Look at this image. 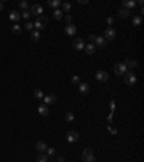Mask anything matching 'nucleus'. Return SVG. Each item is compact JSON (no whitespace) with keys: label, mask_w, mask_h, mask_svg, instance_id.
<instances>
[{"label":"nucleus","mask_w":144,"mask_h":162,"mask_svg":"<svg viewBox=\"0 0 144 162\" xmlns=\"http://www.w3.org/2000/svg\"><path fill=\"white\" fill-rule=\"evenodd\" d=\"M46 25H48V17H46L45 15H42V16H37L36 22L33 23V26L36 28V31H40V29H43Z\"/></svg>","instance_id":"nucleus-1"},{"label":"nucleus","mask_w":144,"mask_h":162,"mask_svg":"<svg viewBox=\"0 0 144 162\" xmlns=\"http://www.w3.org/2000/svg\"><path fill=\"white\" fill-rule=\"evenodd\" d=\"M82 161L84 162H94L95 161V155H94V151L87 148L84 152H82Z\"/></svg>","instance_id":"nucleus-2"},{"label":"nucleus","mask_w":144,"mask_h":162,"mask_svg":"<svg viewBox=\"0 0 144 162\" xmlns=\"http://www.w3.org/2000/svg\"><path fill=\"white\" fill-rule=\"evenodd\" d=\"M124 82H125L127 85H134V84L137 82V77H136V74H134V73H131V71H127V73L124 74Z\"/></svg>","instance_id":"nucleus-3"},{"label":"nucleus","mask_w":144,"mask_h":162,"mask_svg":"<svg viewBox=\"0 0 144 162\" xmlns=\"http://www.w3.org/2000/svg\"><path fill=\"white\" fill-rule=\"evenodd\" d=\"M127 71H128V70H127V67H125L123 62H117V64L114 65V73H115L117 75H124Z\"/></svg>","instance_id":"nucleus-4"},{"label":"nucleus","mask_w":144,"mask_h":162,"mask_svg":"<svg viewBox=\"0 0 144 162\" xmlns=\"http://www.w3.org/2000/svg\"><path fill=\"white\" fill-rule=\"evenodd\" d=\"M72 46H73V49L81 51V49H84V48H85V42H84L82 38H75L73 42H72Z\"/></svg>","instance_id":"nucleus-5"},{"label":"nucleus","mask_w":144,"mask_h":162,"mask_svg":"<svg viewBox=\"0 0 144 162\" xmlns=\"http://www.w3.org/2000/svg\"><path fill=\"white\" fill-rule=\"evenodd\" d=\"M66 140H68L69 143L78 142V140H79V133H78V132H75V130L68 132V135H66Z\"/></svg>","instance_id":"nucleus-6"},{"label":"nucleus","mask_w":144,"mask_h":162,"mask_svg":"<svg viewBox=\"0 0 144 162\" xmlns=\"http://www.w3.org/2000/svg\"><path fill=\"white\" fill-rule=\"evenodd\" d=\"M43 100H45V104L48 106V104H55L58 101V97L55 94H46L43 96Z\"/></svg>","instance_id":"nucleus-7"},{"label":"nucleus","mask_w":144,"mask_h":162,"mask_svg":"<svg viewBox=\"0 0 144 162\" xmlns=\"http://www.w3.org/2000/svg\"><path fill=\"white\" fill-rule=\"evenodd\" d=\"M94 45L98 46V48H107L108 40L105 39L104 36H97V39H95V42H94Z\"/></svg>","instance_id":"nucleus-8"},{"label":"nucleus","mask_w":144,"mask_h":162,"mask_svg":"<svg viewBox=\"0 0 144 162\" xmlns=\"http://www.w3.org/2000/svg\"><path fill=\"white\" fill-rule=\"evenodd\" d=\"M29 10H30V15H36V16H42L43 13V7L40 4H33Z\"/></svg>","instance_id":"nucleus-9"},{"label":"nucleus","mask_w":144,"mask_h":162,"mask_svg":"<svg viewBox=\"0 0 144 162\" xmlns=\"http://www.w3.org/2000/svg\"><path fill=\"white\" fill-rule=\"evenodd\" d=\"M65 34H66L68 36L76 35V26H75L73 23H68V25L65 26Z\"/></svg>","instance_id":"nucleus-10"},{"label":"nucleus","mask_w":144,"mask_h":162,"mask_svg":"<svg viewBox=\"0 0 144 162\" xmlns=\"http://www.w3.org/2000/svg\"><path fill=\"white\" fill-rule=\"evenodd\" d=\"M95 78L98 81H101V82H105V81H108V73H105V71H97L95 73Z\"/></svg>","instance_id":"nucleus-11"},{"label":"nucleus","mask_w":144,"mask_h":162,"mask_svg":"<svg viewBox=\"0 0 144 162\" xmlns=\"http://www.w3.org/2000/svg\"><path fill=\"white\" fill-rule=\"evenodd\" d=\"M104 35H105V39L107 40H112L114 38H115V29H112V28H108V29H105V32H104Z\"/></svg>","instance_id":"nucleus-12"},{"label":"nucleus","mask_w":144,"mask_h":162,"mask_svg":"<svg viewBox=\"0 0 144 162\" xmlns=\"http://www.w3.org/2000/svg\"><path fill=\"white\" fill-rule=\"evenodd\" d=\"M9 19H10L13 23H17V22L20 20V13H19V12H16V10H13V12H10Z\"/></svg>","instance_id":"nucleus-13"},{"label":"nucleus","mask_w":144,"mask_h":162,"mask_svg":"<svg viewBox=\"0 0 144 162\" xmlns=\"http://www.w3.org/2000/svg\"><path fill=\"white\" fill-rule=\"evenodd\" d=\"M37 112H39V115H40V116H43V117H45V116H48V115H49V107H48L46 104H40V106L37 107Z\"/></svg>","instance_id":"nucleus-14"},{"label":"nucleus","mask_w":144,"mask_h":162,"mask_svg":"<svg viewBox=\"0 0 144 162\" xmlns=\"http://www.w3.org/2000/svg\"><path fill=\"white\" fill-rule=\"evenodd\" d=\"M125 67H127V70H131V68H136L138 64H137V61H133V59H130V58H127L124 62H123Z\"/></svg>","instance_id":"nucleus-15"},{"label":"nucleus","mask_w":144,"mask_h":162,"mask_svg":"<svg viewBox=\"0 0 144 162\" xmlns=\"http://www.w3.org/2000/svg\"><path fill=\"white\" fill-rule=\"evenodd\" d=\"M79 93H81V94H88V93H89V84H87V82H79Z\"/></svg>","instance_id":"nucleus-16"},{"label":"nucleus","mask_w":144,"mask_h":162,"mask_svg":"<svg viewBox=\"0 0 144 162\" xmlns=\"http://www.w3.org/2000/svg\"><path fill=\"white\" fill-rule=\"evenodd\" d=\"M84 49H85V52H87L88 55H92V54L95 52V49H97V46H95L94 43H87Z\"/></svg>","instance_id":"nucleus-17"},{"label":"nucleus","mask_w":144,"mask_h":162,"mask_svg":"<svg viewBox=\"0 0 144 162\" xmlns=\"http://www.w3.org/2000/svg\"><path fill=\"white\" fill-rule=\"evenodd\" d=\"M121 4H123V9H127V10L136 7V1H134V0H131V1H125V0H123Z\"/></svg>","instance_id":"nucleus-18"},{"label":"nucleus","mask_w":144,"mask_h":162,"mask_svg":"<svg viewBox=\"0 0 144 162\" xmlns=\"http://www.w3.org/2000/svg\"><path fill=\"white\" fill-rule=\"evenodd\" d=\"M36 149H37L40 154H43V152H46V149H48V145H46L45 142H42V140H40V142H37V143H36Z\"/></svg>","instance_id":"nucleus-19"},{"label":"nucleus","mask_w":144,"mask_h":162,"mask_svg":"<svg viewBox=\"0 0 144 162\" xmlns=\"http://www.w3.org/2000/svg\"><path fill=\"white\" fill-rule=\"evenodd\" d=\"M48 4H49L51 7L58 9L59 6H62V1H61V0H49V1H48Z\"/></svg>","instance_id":"nucleus-20"},{"label":"nucleus","mask_w":144,"mask_h":162,"mask_svg":"<svg viewBox=\"0 0 144 162\" xmlns=\"http://www.w3.org/2000/svg\"><path fill=\"white\" fill-rule=\"evenodd\" d=\"M118 16L125 19V17H128V16H130V10H127V9H123V7H121V9L118 10Z\"/></svg>","instance_id":"nucleus-21"},{"label":"nucleus","mask_w":144,"mask_h":162,"mask_svg":"<svg viewBox=\"0 0 144 162\" xmlns=\"http://www.w3.org/2000/svg\"><path fill=\"white\" fill-rule=\"evenodd\" d=\"M55 155H56V152H55V148H48V149H46V156H48V159H52V158H55Z\"/></svg>","instance_id":"nucleus-22"},{"label":"nucleus","mask_w":144,"mask_h":162,"mask_svg":"<svg viewBox=\"0 0 144 162\" xmlns=\"http://www.w3.org/2000/svg\"><path fill=\"white\" fill-rule=\"evenodd\" d=\"M62 16H64V12H62L61 9H55V12H53V17H55L56 20H61Z\"/></svg>","instance_id":"nucleus-23"},{"label":"nucleus","mask_w":144,"mask_h":162,"mask_svg":"<svg viewBox=\"0 0 144 162\" xmlns=\"http://www.w3.org/2000/svg\"><path fill=\"white\" fill-rule=\"evenodd\" d=\"M30 39L32 40H39L40 39V32L39 31H32V34H30Z\"/></svg>","instance_id":"nucleus-24"},{"label":"nucleus","mask_w":144,"mask_h":162,"mask_svg":"<svg viewBox=\"0 0 144 162\" xmlns=\"http://www.w3.org/2000/svg\"><path fill=\"white\" fill-rule=\"evenodd\" d=\"M12 32L16 34V35H20V34H22V28H20L17 23H15V25L12 26Z\"/></svg>","instance_id":"nucleus-25"},{"label":"nucleus","mask_w":144,"mask_h":162,"mask_svg":"<svg viewBox=\"0 0 144 162\" xmlns=\"http://www.w3.org/2000/svg\"><path fill=\"white\" fill-rule=\"evenodd\" d=\"M33 96H35V98L40 100V98H43V91L40 88H36L35 91H33Z\"/></svg>","instance_id":"nucleus-26"},{"label":"nucleus","mask_w":144,"mask_h":162,"mask_svg":"<svg viewBox=\"0 0 144 162\" xmlns=\"http://www.w3.org/2000/svg\"><path fill=\"white\" fill-rule=\"evenodd\" d=\"M48 156L46 155H43V154H39L37 155V158H36V162H48Z\"/></svg>","instance_id":"nucleus-27"},{"label":"nucleus","mask_w":144,"mask_h":162,"mask_svg":"<svg viewBox=\"0 0 144 162\" xmlns=\"http://www.w3.org/2000/svg\"><path fill=\"white\" fill-rule=\"evenodd\" d=\"M19 7H20L22 10H29V3H28L26 0H23V1L19 3Z\"/></svg>","instance_id":"nucleus-28"},{"label":"nucleus","mask_w":144,"mask_h":162,"mask_svg":"<svg viewBox=\"0 0 144 162\" xmlns=\"http://www.w3.org/2000/svg\"><path fill=\"white\" fill-rule=\"evenodd\" d=\"M30 16H32V15H30V10H23V12L20 13V17H23V19H26V20H28Z\"/></svg>","instance_id":"nucleus-29"},{"label":"nucleus","mask_w":144,"mask_h":162,"mask_svg":"<svg viewBox=\"0 0 144 162\" xmlns=\"http://www.w3.org/2000/svg\"><path fill=\"white\" fill-rule=\"evenodd\" d=\"M133 25H134V26H140V25H141V16H134Z\"/></svg>","instance_id":"nucleus-30"},{"label":"nucleus","mask_w":144,"mask_h":162,"mask_svg":"<svg viewBox=\"0 0 144 162\" xmlns=\"http://www.w3.org/2000/svg\"><path fill=\"white\" fill-rule=\"evenodd\" d=\"M72 7L71 3H62V12H69Z\"/></svg>","instance_id":"nucleus-31"},{"label":"nucleus","mask_w":144,"mask_h":162,"mask_svg":"<svg viewBox=\"0 0 144 162\" xmlns=\"http://www.w3.org/2000/svg\"><path fill=\"white\" fill-rule=\"evenodd\" d=\"M65 120H66V122H72V120H73V113H72V112H68V113L65 115Z\"/></svg>","instance_id":"nucleus-32"},{"label":"nucleus","mask_w":144,"mask_h":162,"mask_svg":"<svg viewBox=\"0 0 144 162\" xmlns=\"http://www.w3.org/2000/svg\"><path fill=\"white\" fill-rule=\"evenodd\" d=\"M25 28H26L28 31H32V29H33L35 26H33V23H32V22H26V25H25Z\"/></svg>","instance_id":"nucleus-33"},{"label":"nucleus","mask_w":144,"mask_h":162,"mask_svg":"<svg viewBox=\"0 0 144 162\" xmlns=\"http://www.w3.org/2000/svg\"><path fill=\"white\" fill-rule=\"evenodd\" d=\"M79 77H78V75H73V77H72V84H79Z\"/></svg>","instance_id":"nucleus-34"},{"label":"nucleus","mask_w":144,"mask_h":162,"mask_svg":"<svg viewBox=\"0 0 144 162\" xmlns=\"http://www.w3.org/2000/svg\"><path fill=\"white\" fill-rule=\"evenodd\" d=\"M107 23L109 26H112V23H114V17H112V16H108L107 17Z\"/></svg>","instance_id":"nucleus-35"},{"label":"nucleus","mask_w":144,"mask_h":162,"mask_svg":"<svg viewBox=\"0 0 144 162\" xmlns=\"http://www.w3.org/2000/svg\"><path fill=\"white\" fill-rule=\"evenodd\" d=\"M109 109H111V112L114 113V109H115V101H114V100L109 101Z\"/></svg>","instance_id":"nucleus-36"},{"label":"nucleus","mask_w":144,"mask_h":162,"mask_svg":"<svg viewBox=\"0 0 144 162\" xmlns=\"http://www.w3.org/2000/svg\"><path fill=\"white\" fill-rule=\"evenodd\" d=\"M88 38H89V43H94L95 39H97V35H89Z\"/></svg>","instance_id":"nucleus-37"},{"label":"nucleus","mask_w":144,"mask_h":162,"mask_svg":"<svg viewBox=\"0 0 144 162\" xmlns=\"http://www.w3.org/2000/svg\"><path fill=\"white\" fill-rule=\"evenodd\" d=\"M112 117H114V113H112V112H111V113H109V115H108V122H109V123H111V122H112Z\"/></svg>","instance_id":"nucleus-38"},{"label":"nucleus","mask_w":144,"mask_h":162,"mask_svg":"<svg viewBox=\"0 0 144 162\" xmlns=\"http://www.w3.org/2000/svg\"><path fill=\"white\" fill-rule=\"evenodd\" d=\"M108 130H109V132H111L112 135H115V133H117V130H115V129H112L111 126H108Z\"/></svg>","instance_id":"nucleus-39"},{"label":"nucleus","mask_w":144,"mask_h":162,"mask_svg":"<svg viewBox=\"0 0 144 162\" xmlns=\"http://www.w3.org/2000/svg\"><path fill=\"white\" fill-rule=\"evenodd\" d=\"M71 22H72V17L69 15H66V23H71Z\"/></svg>","instance_id":"nucleus-40"},{"label":"nucleus","mask_w":144,"mask_h":162,"mask_svg":"<svg viewBox=\"0 0 144 162\" xmlns=\"http://www.w3.org/2000/svg\"><path fill=\"white\" fill-rule=\"evenodd\" d=\"M78 3H79V4H87V3H88V1H87V0H79V1H78Z\"/></svg>","instance_id":"nucleus-41"},{"label":"nucleus","mask_w":144,"mask_h":162,"mask_svg":"<svg viewBox=\"0 0 144 162\" xmlns=\"http://www.w3.org/2000/svg\"><path fill=\"white\" fill-rule=\"evenodd\" d=\"M1 10H3V3L0 1V12H1Z\"/></svg>","instance_id":"nucleus-42"},{"label":"nucleus","mask_w":144,"mask_h":162,"mask_svg":"<svg viewBox=\"0 0 144 162\" xmlns=\"http://www.w3.org/2000/svg\"><path fill=\"white\" fill-rule=\"evenodd\" d=\"M58 161H59V162H64V159H62L61 156H58Z\"/></svg>","instance_id":"nucleus-43"},{"label":"nucleus","mask_w":144,"mask_h":162,"mask_svg":"<svg viewBox=\"0 0 144 162\" xmlns=\"http://www.w3.org/2000/svg\"><path fill=\"white\" fill-rule=\"evenodd\" d=\"M71 162H72V161H71Z\"/></svg>","instance_id":"nucleus-44"}]
</instances>
